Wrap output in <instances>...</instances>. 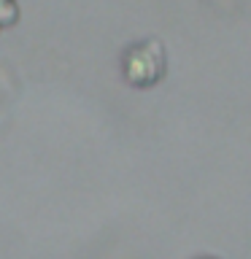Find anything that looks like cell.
Returning <instances> with one entry per match:
<instances>
[{
    "instance_id": "obj_2",
    "label": "cell",
    "mask_w": 251,
    "mask_h": 259,
    "mask_svg": "<svg viewBox=\"0 0 251 259\" xmlns=\"http://www.w3.org/2000/svg\"><path fill=\"white\" fill-rule=\"evenodd\" d=\"M19 19V3L16 0H0V32L8 30Z\"/></svg>"
},
{
    "instance_id": "obj_1",
    "label": "cell",
    "mask_w": 251,
    "mask_h": 259,
    "mask_svg": "<svg viewBox=\"0 0 251 259\" xmlns=\"http://www.w3.org/2000/svg\"><path fill=\"white\" fill-rule=\"evenodd\" d=\"M121 70H124L127 84L138 89H149L159 84L165 76V49L159 40H143V44H133L124 52L121 60Z\"/></svg>"
}]
</instances>
